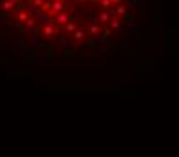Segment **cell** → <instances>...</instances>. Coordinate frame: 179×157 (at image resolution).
Here are the masks:
<instances>
[{"mask_svg":"<svg viewBox=\"0 0 179 157\" xmlns=\"http://www.w3.org/2000/svg\"><path fill=\"white\" fill-rule=\"evenodd\" d=\"M69 20H74V16H72V14H69L65 9H63V11H60V13H56V24H60V25H65Z\"/></svg>","mask_w":179,"mask_h":157,"instance_id":"cell-1","label":"cell"},{"mask_svg":"<svg viewBox=\"0 0 179 157\" xmlns=\"http://www.w3.org/2000/svg\"><path fill=\"white\" fill-rule=\"evenodd\" d=\"M49 9H51V13H53V14H56V13L63 11V9H65V7H63V0H54V2L51 4V7H49Z\"/></svg>","mask_w":179,"mask_h":157,"instance_id":"cell-2","label":"cell"},{"mask_svg":"<svg viewBox=\"0 0 179 157\" xmlns=\"http://www.w3.org/2000/svg\"><path fill=\"white\" fill-rule=\"evenodd\" d=\"M92 24H91V29H89V33L92 34V36H98L100 34V25H98V20H91Z\"/></svg>","mask_w":179,"mask_h":157,"instance_id":"cell-3","label":"cell"},{"mask_svg":"<svg viewBox=\"0 0 179 157\" xmlns=\"http://www.w3.org/2000/svg\"><path fill=\"white\" fill-rule=\"evenodd\" d=\"M110 14H112V11H103V13H100V16H98V22H100V24H103V22L110 20Z\"/></svg>","mask_w":179,"mask_h":157,"instance_id":"cell-4","label":"cell"},{"mask_svg":"<svg viewBox=\"0 0 179 157\" xmlns=\"http://www.w3.org/2000/svg\"><path fill=\"white\" fill-rule=\"evenodd\" d=\"M72 34H74V40H76V42H80V40H83V38H85V33H83L82 29H78V31L74 29V31H72Z\"/></svg>","mask_w":179,"mask_h":157,"instance_id":"cell-5","label":"cell"},{"mask_svg":"<svg viewBox=\"0 0 179 157\" xmlns=\"http://www.w3.org/2000/svg\"><path fill=\"white\" fill-rule=\"evenodd\" d=\"M14 4H16L14 0H2V7H4V9H13Z\"/></svg>","mask_w":179,"mask_h":157,"instance_id":"cell-6","label":"cell"},{"mask_svg":"<svg viewBox=\"0 0 179 157\" xmlns=\"http://www.w3.org/2000/svg\"><path fill=\"white\" fill-rule=\"evenodd\" d=\"M112 13H114V14H125V13H127V7H125V5H118Z\"/></svg>","mask_w":179,"mask_h":157,"instance_id":"cell-7","label":"cell"},{"mask_svg":"<svg viewBox=\"0 0 179 157\" xmlns=\"http://www.w3.org/2000/svg\"><path fill=\"white\" fill-rule=\"evenodd\" d=\"M27 16H29V13H27V11H22V13H18V14H16V18H18L20 22H24V20H27Z\"/></svg>","mask_w":179,"mask_h":157,"instance_id":"cell-8","label":"cell"},{"mask_svg":"<svg viewBox=\"0 0 179 157\" xmlns=\"http://www.w3.org/2000/svg\"><path fill=\"white\" fill-rule=\"evenodd\" d=\"M65 29H67L69 33H72V31L76 29V25H74V20H71V22H67V24H65Z\"/></svg>","mask_w":179,"mask_h":157,"instance_id":"cell-9","label":"cell"},{"mask_svg":"<svg viewBox=\"0 0 179 157\" xmlns=\"http://www.w3.org/2000/svg\"><path fill=\"white\" fill-rule=\"evenodd\" d=\"M100 7L109 9V7H110V0H101V2H100Z\"/></svg>","mask_w":179,"mask_h":157,"instance_id":"cell-10","label":"cell"},{"mask_svg":"<svg viewBox=\"0 0 179 157\" xmlns=\"http://www.w3.org/2000/svg\"><path fill=\"white\" fill-rule=\"evenodd\" d=\"M63 54H65V56H72V54H74V51H72V49H65V51H63Z\"/></svg>","mask_w":179,"mask_h":157,"instance_id":"cell-11","label":"cell"},{"mask_svg":"<svg viewBox=\"0 0 179 157\" xmlns=\"http://www.w3.org/2000/svg\"><path fill=\"white\" fill-rule=\"evenodd\" d=\"M60 45H67V38L62 36V38H60Z\"/></svg>","mask_w":179,"mask_h":157,"instance_id":"cell-12","label":"cell"},{"mask_svg":"<svg viewBox=\"0 0 179 157\" xmlns=\"http://www.w3.org/2000/svg\"><path fill=\"white\" fill-rule=\"evenodd\" d=\"M136 4H138V0H130V7H134Z\"/></svg>","mask_w":179,"mask_h":157,"instance_id":"cell-13","label":"cell"},{"mask_svg":"<svg viewBox=\"0 0 179 157\" xmlns=\"http://www.w3.org/2000/svg\"><path fill=\"white\" fill-rule=\"evenodd\" d=\"M121 0H110V4H120Z\"/></svg>","mask_w":179,"mask_h":157,"instance_id":"cell-14","label":"cell"},{"mask_svg":"<svg viewBox=\"0 0 179 157\" xmlns=\"http://www.w3.org/2000/svg\"><path fill=\"white\" fill-rule=\"evenodd\" d=\"M0 2H2V0H0Z\"/></svg>","mask_w":179,"mask_h":157,"instance_id":"cell-15","label":"cell"}]
</instances>
